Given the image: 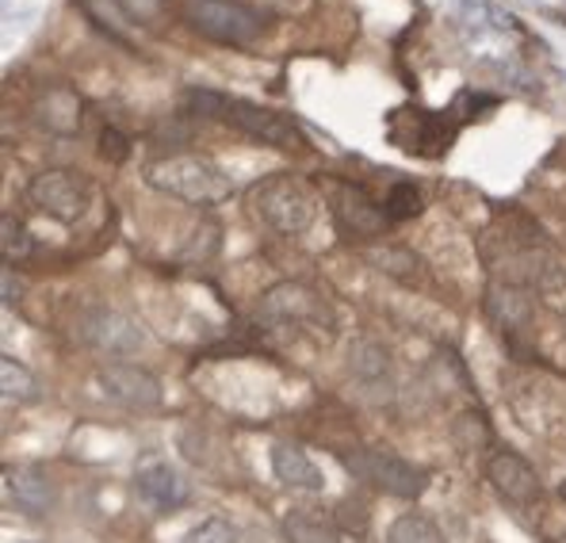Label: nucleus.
I'll return each instance as SVG.
<instances>
[{
    "instance_id": "nucleus-1",
    "label": "nucleus",
    "mask_w": 566,
    "mask_h": 543,
    "mask_svg": "<svg viewBox=\"0 0 566 543\" xmlns=\"http://www.w3.org/2000/svg\"><path fill=\"white\" fill-rule=\"evenodd\" d=\"M149 188L165 191L172 199H185L196 207H214L222 199L234 196V180L230 173H222V165H214L203 154H172L161 157L146 169Z\"/></svg>"
},
{
    "instance_id": "nucleus-2",
    "label": "nucleus",
    "mask_w": 566,
    "mask_h": 543,
    "mask_svg": "<svg viewBox=\"0 0 566 543\" xmlns=\"http://www.w3.org/2000/svg\"><path fill=\"white\" fill-rule=\"evenodd\" d=\"M191 104L199 107V115L207 119H222L230 127H238L241 135L264 142V146H298V127L280 112L253 104V100H238V96H222V92H191Z\"/></svg>"
},
{
    "instance_id": "nucleus-3",
    "label": "nucleus",
    "mask_w": 566,
    "mask_h": 543,
    "mask_svg": "<svg viewBox=\"0 0 566 543\" xmlns=\"http://www.w3.org/2000/svg\"><path fill=\"white\" fill-rule=\"evenodd\" d=\"M180 15L196 35L222 46H253L269 31L264 12L241 0H180Z\"/></svg>"
},
{
    "instance_id": "nucleus-4",
    "label": "nucleus",
    "mask_w": 566,
    "mask_h": 543,
    "mask_svg": "<svg viewBox=\"0 0 566 543\" xmlns=\"http://www.w3.org/2000/svg\"><path fill=\"white\" fill-rule=\"evenodd\" d=\"M249 207L269 230L283 233V238H298L314 222V196L303 180H295L291 173H276L253 184L249 191Z\"/></svg>"
},
{
    "instance_id": "nucleus-5",
    "label": "nucleus",
    "mask_w": 566,
    "mask_h": 543,
    "mask_svg": "<svg viewBox=\"0 0 566 543\" xmlns=\"http://www.w3.org/2000/svg\"><path fill=\"white\" fill-rule=\"evenodd\" d=\"M340 463H345V471L353 474V479L368 482V487H376L379 494H390V498L413 501L429 487V474H424L421 467L382 452V448H353V452L340 456Z\"/></svg>"
},
{
    "instance_id": "nucleus-6",
    "label": "nucleus",
    "mask_w": 566,
    "mask_h": 543,
    "mask_svg": "<svg viewBox=\"0 0 566 543\" xmlns=\"http://www.w3.org/2000/svg\"><path fill=\"white\" fill-rule=\"evenodd\" d=\"M28 199H31L35 211L46 215V219L73 227V222H81L88 215V203H93V184H88L85 177H77V173H70V169H46L28 184Z\"/></svg>"
},
{
    "instance_id": "nucleus-7",
    "label": "nucleus",
    "mask_w": 566,
    "mask_h": 543,
    "mask_svg": "<svg viewBox=\"0 0 566 543\" xmlns=\"http://www.w3.org/2000/svg\"><path fill=\"white\" fill-rule=\"evenodd\" d=\"M261 314L272 317L280 325H295V330H311V333H333V311L326 306V299L318 295L306 283H276L269 295L261 299Z\"/></svg>"
},
{
    "instance_id": "nucleus-8",
    "label": "nucleus",
    "mask_w": 566,
    "mask_h": 543,
    "mask_svg": "<svg viewBox=\"0 0 566 543\" xmlns=\"http://www.w3.org/2000/svg\"><path fill=\"white\" fill-rule=\"evenodd\" d=\"M96 383H99V395L112 398V403L123 406V409H138V414H146V409L161 406V383H157L154 375L138 364H123V361L104 364L96 372Z\"/></svg>"
},
{
    "instance_id": "nucleus-9",
    "label": "nucleus",
    "mask_w": 566,
    "mask_h": 543,
    "mask_svg": "<svg viewBox=\"0 0 566 543\" xmlns=\"http://www.w3.org/2000/svg\"><path fill=\"white\" fill-rule=\"evenodd\" d=\"M486 479L497 494H502L505 501H513V505H521V509L539 505V498H544L536 467H532L524 456L510 452V448H497V452L486 459Z\"/></svg>"
},
{
    "instance_id": "nucleus-10",
    "label": "nucleus",
    "mask_w": 566,
    "mask_h": 543,
    "mask_svg": "<svg viewBox=\"0 0 566 543\" xmlns=\"http://www.w3.org/2000/svg\"><path fill=\"white\" fill-rule=\"evenodd\" d=\"M77 330L85 337V345H93L96 353L107 356H130L142 345V330L135 325V317L112 311V306H93L88 314H81Z\"/></svg>"
},
{
    "instance_id": "nucleus-11",
    "label": "nucleus",
    "mask_w": 566,
    "mask_h": 543,
    "mask_svg": "<svg viewBox=\"0 0 566 543\" xmlns=\"http://www.w3.org/2000/svg\"><path fill=\"white\" fill-rule=\"evenodd\" d=\"M482 306H486L490 322H494L502 333H510V337L528 333L532 322H536V299H532V291L521 288V283H510V280L490 283Z\"/></svg>"
},
{
    "instance_id": "nucleus-12",
    "label": "nucleus",
    "mask_w": 566,
    "mask_h": 543,
    "mask_svg": "<svg viewBox=\"0 0 566 543\" xmlns=\"http://www.w3.org/2000/svg\"><path fill=\"white\" fill-rule=\"evenodd\" d=\"M0 494H4L8 509H20L28 516H43L54 509V482L46 479L35 467H4V479H0Z\"/></svg>"
},
{
    "instance_id": "nucleus-13",
    "label": "nucleus",
    "mask_w": 566,
    "mask_h": 543,
    "mask_svg": "<svg viewBox=\"0 0 566 543\" xmlns=\"http://www.w3.org/2000/svg\"><path fill=\"white\" fill-rule=\"evenodd\" d=\"M135 482H138V494L154 509H161V513H169V509H177L188 501V479L161 456L142 459Z\"/></svg>"
},
{
    "instance_id": "nucleus-14",
    "label": "nucleus",
    "mask_w": 566,
    "mask_h": 543,
    "mask_svg": "<svg viewBox=\"0 0 566 543\" xmlns=\"http://www.w3.org/2000/svg\"><path fill=\"white\" fill-rule=\"evenodd\" d=\"M272 471H276V479L287 490H311V494L326 490V474H322L318 467L311 463V456H306L303 448H295V445H276V448H272Z\"/></svg>"
},
{
    "instance_id": "nucleus-15",
    "label": "nucleus",
    "mask_w": 566,
    "mask_h": 543,
    "mask_svg": "<svg viewBox=\"0 0 566 543\" xmlns=\"http://www.w3.org/2000/svg\"><path fill=\"white\" fill-rule=\"evenodd\" d=\"M333 211H337L340 227H345L348 233H360V238H376V233H382V219H387V211L371 203L360 188L340 191L337 203H333Z\"/></svg>"
},
{
    "instance_id": "nucleus-16",
    "label": "nucleus",
    "mask_w": 566,
    "mask_h": 543,
    "mask_svg": "<svg viewBox=\"0 0 566 543\" xmlns=\"http://www.w3.org/2000/svg\"><path fill=\"white\" fill-rule=\"evenodd\" d=\"M35 115L54 135H77L81 130V96L70 88H46L35 104Z\"/></svg>"
},
{
    "instance_id": "nucleus-17",
    "label": "nucleus",
    "mask_w": 566,
    "mask_h": 543,
    "mask_svg": "<svg viewBox=\"0 0 566 543\" xmlns=\"http://www.w3.org/2000/svg\"><path fill=\"white\" fill-rule=\"evenodd\" d=\"M460 23L474 35H505L517 31V15L505 12L494 0H460Z\"/></svg>"
},
{
    "instance_id": "nucleus-18",
    "label": "nucleus",
    "mask_w": 566,
    "mask_h": 543,
    "mask_svg": "<svg viewBox=\"0 0 566 543\" xmlns=\"http://www.w3.org/2000/svg\"><path fill=\"white\" fill-rule=\"evenodd\" d=\"M368 261L376 264L379 272L395 275V280H402V283H413L421 275V257L406 246H376L368 253Z\"/></svg>"
},
{
    "instance_id": "nucleus-19",
    "label": "nucleus",
    "mask_w": 566,
    "mask_h": 543,
    "mask_svg": "<svg viewBox=\"0 0 566 543\" xmlns=\"http://www.w3.org/2000/svg\"><path fill=\"white\" fill-rule=\"evenodd\" d=\"M283 536H287V543H340V532L311 513H291L283 521Z\"/></svg>"
},
{
    "instance_id": "nucleus-20",
    "label": "nucleus",
    "mask_w": 566,
    "mask_h": 543,
    "mask_svg": "<svg viewBox=\"0 0 566 543\" xmlns=\"http://www.w3.org/2000/svg\"><path fill=\"white\" fill-rule=\"evenodd\" d=\"M0 390L8 403H31L35 398V375L28 372L15 356H0Z\"/></svg>"
},
{
    "instance_id": "nucleus-21",
    "label": "nucleus",
    "mask_w": 566,
    "mask_h": 543,
    "mask_svg": "<svg viewBox=\"0 0 566 543\" xmlns=\"http://www.w3.org/2000/svg\"><path fill=\"white\" fill-rule=\"evenodd\" d=\"M382 211H387L390 222L418 219V215L424 211V199H421V191L413 188L410 180H398L395 188L387 191V199H382Z\"/></svg>"
},
{
    "instance_id": "nucleus-22",
    "label": "nucleus",
    "mask_w": 566,
    "mask_h": 543,
    "mask_svg": "<svg viewBox=\"0 0 566 543\" xmlns=\"http://www.w3.org/2000/svg\"><path fill=\"white\" fill-rule=\"evenodd\" d=\"M390 543H444L440 529L421 513H402L390 524Z\"/></svg>"
},
{
    "instance_id": "nucleus-23",
    "label": "nucleus",
    "mask_w": 566,
    "mask_h": 543,
    "mask_svg": "<svg viewBox=\"0 0 566 543\" xmlns=\"http://www.w3.org/2000/svg\"><path fill=\"white\" fill-rule=\"evenodd\" d=\"M0 249H4L8 261H23V257L31 253V230L23 219H12V215H4L0 219Z\"/></svg>"
},
{
    "instance_id": "nucleus-24",
    "label": "nucleus",
    "mask_w": 566,
    "mask_h": 543,
    "mask_svg": "<svg viewBox=\"0 0 566 543\" xmlns=\"http://www.w3.org/2000/svg\"><path fill=\"white\" fill-rule=\"evenodd\" d=\"M353 372L360 375V379H379V375H387V348L376 345V341H356Z\"/></svg>"
},
{
    "instance_id": "nucleus-25",
    "label": "nucleus",
    "mask_w": 566,
    "mask_h": 543,
    "mask_svg": "<svg viewBox=\"0 0 566 543\" xmlns=\"http://www.w3.org/2000/svg\"><path fill=\"white\" fill-rule=\"evenodd\" d=\"M180 543H238V529L222 516H207L196 529H188V536Z\"/></svg>"
},
{
    "instance_id": "nucleus-26",
    "label": "nucleus",
    "mask_w": 566,
    "mask_h": 543,
    "mask_svg": "<svg viewBox=\"0 0 566 543\" xmlns=\"http://www.w3.org/2000/svg\"><path fill=\"white\" fill-rule=\"evenodd\" d=\"M127 154H130V142L123 138L119 130H115V127L99 130V157H104V161L123 165V161H127Z\"/></svg>"
},
{
    "instance_id": "nucleus-27",
    "label": "nucleus",
    "mask_w": 566,
    "mask_h": 543,
    "mask_svg": "<svg viewBox=\"0 0 566 543\" xmlns=\"http://www.w3.org/2000/svg\"><path fill=\"white\" fill-rule=\"evenodd\" d=\"M337 521L345 524L348 532H356V536H360V532L368 529V509H364V501H340Z\"/></svg>"
},
{
    "instance_id": "nucleus-28",
    "label": "nucleus",
    "mask_w": 566,
    "mask_h": 543,
    "mask_svg": "<svg viewBox=\"0 0 566 543\" xmlns=\"http://www.w3.org/2000/svg\"><path fill=\"white\" fill-rule=\"evenodd\" d=\"M115 4L138 23H154L157 15H161V0H115Z\"/></svg>"
},
{
    "instance_id": "nucleus-29",
    "label": "nucleus",
    "mask_w": 566,
    "mask_h": 543,
    "mask_svg": "<svg viewBox=\"0 0 566 543\" xmlns=\"http://www.w3.org/2000/svg\"><path fill=\"white\" fill-rule=\"evenodd\" d=\"M241 4L256 8V12H295L303 0H241Z\"/></svg>"
},
{
    "instance_id": "nucleus-30",
    "label": "nucleus",
    "mask_w": 566,
    "mask_h": 543,
    "mask_svg": "<svg viewBox=\"0 0 566 543\" xmlns=\"http://www.w3.org/2000/svg\"><path fill=\"white\" fill-rule=\"evenodd\" d=\"M15 299H20V283L12 280V269H4V303L12 306Z\"/></svg>"
},
{
    "instance_id": "nucleus-31",
    "label": "nucleus",
    "mask_w": 566,
    "mask_h": 543,
    "mask_svg": "<svg viewBox=\"0 0 566 543\" xmlns=\"http://www.w3.org/2000/svg\"><path fill=\"white\" fill-rule=\"evenodd\" d=\"M559 498L566 501V479H563V487H559Z\"/></svg>"
}]
</instances>
